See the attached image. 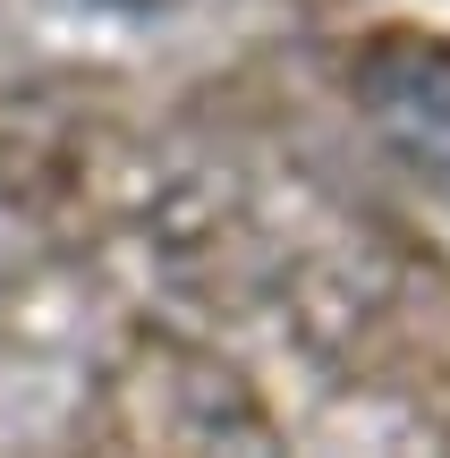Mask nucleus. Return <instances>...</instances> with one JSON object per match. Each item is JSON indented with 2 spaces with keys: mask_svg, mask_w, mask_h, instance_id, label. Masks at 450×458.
<instances>
[{
  "mask_svg": "<svg viewBox=\"0 0 450 458\" xmlns=\"http://www.w3.org/2000/svg\"><path fill=\"white\" fill-rule=\"evenodd\" d=\"M94 9H145V0H94Z\"/></svg>",
  "mask_w": 450,
  "mask_h": 458,
  "instance_id": "nucleus-2",
  "label": "nucleus"
},
{
  "mask_svg": "<svg viewBox=\"0 0 450 458\" xmlns=\"http://www.w3.org/2000/svg\"><path fill=\"white\" fill-rule=\"evenodd\" d=\"M357 102L383 128V145L434 196H450V43H434V34H383L357 60Z\"/></svg>",
  "mask_w": 450,
  "mask_h": 458,
  "instance_id": "nucleus-1",
  "label": "nucleus"
}]
</instances>
